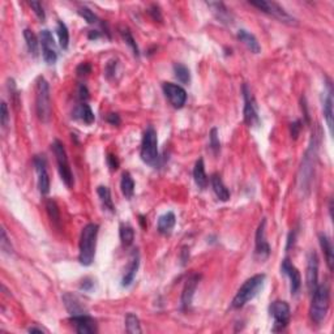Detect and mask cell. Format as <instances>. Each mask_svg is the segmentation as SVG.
Listing matches in <instances>:
<instances>
[{"label": "cell", "mask_w": 334, "mask_h": 334, "mask_svg": "<svg viewBox=\"0 0 334 334\" xmlns=\"http://www.w3.org/2000/svg\"><path fill=\"white\" fill-rule=\"evenodd\" d=\"M317 150H319V136L316 133H312L311 144L307 149L306 154H304L303 161L300 164L299 175H298L299 189L303 193H308L311 189V183H312L313 173H315L316 158H317Z\"/></svg>", "instance_id": "cell-1"}, {"label": "cell", "mask_w": 334, "mask_h": 334, "mask_svg": "<svg viewBox=\"0 0 334 334\" xmlns=\"http://www.w3.org/2000/svg\"><path fill=\"white\" fill-rule=\"evenodd\" d=\"M98 230L99 226L97 223H89L81 231L78 260L84 266H89L93 264L94 256H96Z\"/></svg>", "instance_id": "cell-2"}, {"label": "cell", "mask_w": 334, "mask_h": 334, "mask_svg": "<svg viewBox=\"0 0 334 334\" xmlns=\"http://www.w3.org/2000/svg\"><path fill=\"white\" fill-rule=\"evenodd\" d=\"M330 306V290L326 283L317 285L312 293V303L310 308V316L315 324L320 325L328 315Z\"/></svg>", "instance_id": "cell-3"}, {"label": "cell", "mask_w": 334, "mask_h": 334, "mask_svg": "<svg viewBox=\"0 0 334 334\" xmlns=\"http://www.w3.org/2000/svg\"><path fill=\"white\" fill-rule=\"evenodd\" d=\"M265 274H256L254 277H251L249 279H247L238 290L235 298L232 299V308L238 310V308L244 307L249 300L254 299L259 294V291L263 288L264 283H265Z\"/></svg>", "instance_id": "cell-4"}, {"label": "cell", "mask_w": 334, "mask_h": 334, "mask_svg": "<svg viewBox=\"0 0 334 334\" xmlns=\"http://www.w3.org/2000/svg\"><path fill=\"white\" fill-rule=\"evenodd\" d=\"M35 110L39 120L47 121L51 118V98H50L49 82L44 77L37 80V96H35Z\"/></svg>", "instance_id": "cell-5"}, {"label": "cell", "mask_w": 334, "mask_h": 334, "mask_svg": "<svg viewBox=\"0 0 334 334\" xmlns=\"http://www.w3.org/2000/svg\"><path fill=\"white\" fill-rule=\"evenodd\" d=\"M140 155L146 164H150V166L157 164L158 158H159L158 155V136L157 131L152 126H149L144 132Z\"/></svg>", "instance_id": "cell-6"}, {"label": "cell", "mask_w": 334, "mask_h": 334, "mask_svg": "<svg viewBox=\"0 0 334 334\" xmlns=\"http://www.w3.org/2000/svg\"><path fill=\"white\" fill-rule=\"evenodd\" d=\"M53 152L55 154L56 163H58V170H59L60 178L64 182V184L68 188L73 186V174H72L71 167H69L68 157H67V152L65 148L59 140H55L53 144Z\"/></svg>", "instance_id": "cell-7"}, {"label": "cell", "mask_w": 334, "mask_h": 334, "mask_svg": "<svg viewBox=\"0 0 334 334\" xmlns=\"http://www.w3.org/2000/svg\"><path fill=\"white\" fill-rule=\"evenodd\" d=\"M251 6L256 7L257 10L263 11L264 13H268V15L273 16L274 19L279 20L281 22H285L288 25H297V19L294 16H291L290 13H287L285 11L283 7L279 6L278 3H274V2H265V0H257V2H249Z\"/></svg>", "instance_id": "cell-8"}, {"label": "cell", "mask_w": 334, "mask_h": 334, "mask_svg": "<svg viewBox=\"0 0 334 334\" xmlns=\"http://www.w3.org/2000/svg\"><path fill=\"white\" fill-rule=\"evenodd\" d=\"M270 315L274 319V324H273V331H281L286 328L290 322L291 317V310L286 302L283 300H275L270 304Z\"/></svg>", "instance_id": "cell-9"}, {"label": "cell", "mask_w": 334, "mask_h": 334, "mask_svg": "<svg viewBox=\"0 0 334 334\" xmlns=\"http://www.w3.org/2000/svg\"><path fill=\"white\" fill-rule=\"evenodd\" d=\"M243 97H244V121L249 127L259 126L260 119H259V112H257L256 101L251 93V89L247 84L243 85Z\"/></svg>", "instance_id": "cell-10"}, {"label": "cell", "mask_w": 334, "mask_h": 334, "mask_svg": "<svg viewBox=\"0 0 334 334\" xmlns=\"http://www.w3.org/2000/svg\"><path fill=\"white\" fill-rule=\"evenodd\" d=\"M39 40L42 45V55L47 64H55L56 59H58V53H56L55 40H54L51 31L45 29L39 33Z\"/></svg>", "instance_id": "cell-11"}, {"label": "cell", "mask_w": 334, "mask_h": 334, "mask_svg": "<svg viewBox=\"0 0 334 334\" xmlns=\"http://www.w3.org/2000/svg\"><path fill=\"white\" fill-rule=\"evenodd\" d=\"M162 89H163V93L166 98L169 99V102L175 108H182L183 106L186 105L187 92L180 85L173 82H164Z\"/></svg>", "instance_id": "cell-12"}, {"label": "cell", "mask_w": 334, "mask_h": 334, "mask_svg": "<svg viewBox=\"0 0 334 334\" xmlns=\"http://www.w3.org/2000/svg\"><path fill=\"white\" fill-rule=\"evenodd\" d=\"M307 287L311 294L319 285V257L315 251H311L307 259Z\"/></svg>", "instance_id": "cell-13"}, {"label": "cell", "mask_w": 334, "mask_h": 334, "mask_svg": "<svg viewBox=\"0 0 334 334\" xmlns=\"http://www.w3.org/2000/svg\"><path fill=\"white\" fill-rule=\"evenodd\" d=\"M34 166L38 175V188L42 195H47L50 192V177L47 173V163L44 155H35Z\"/></svg>", "instance_id": "cell-14"}, {"label": "cell", "mask_w": 334, "mask_h": 334, "mask_svg": "<svg viewBox=\"0 0 334 334\" xmlns=\"http://www.w3.org/2000/svg\"><path fill=\"white\" fill-rule=\"evenodd\" d=\"M266 221L264 218L256 231V256L260 260H265L270 256V245L266 240Z\"/></svg>", "instance_id": "cell-15"}, {"label": "cell", "mask_w": 334, "mask_h": 334, "mask_svg": "<svg viewBox=\"0 0 334 334\" xmlns=\"http://www.w3.org/2000/svg\"><path fill=\"white\" fill-rule=\"evenodd\" d=\"M281 270L283 274H286L290 278V288L291 294L297 295L299 293L300 287H302V277H300L299 270L295 268L288 259H285L282 261Z\"/></svg>", "instance_id": "cell-16"}, {"label": "cell", "mask_w": 334, "mask_h": 334, "mask_svg": "<svg viewBox=\"0 0 334 334\" xmlns=\"http://www.w3.org/2000/svg\"><path fill=\"white\" fill-rule=\"evenodd\" d=\"M71 322L74 325V329L78 334H92L97 333V321L90 317L88 313L85 315L72 316Z\"/></svg>", "instance_id": "cell-17"}, {"label": "cell", "mask_w": 334, "mask_h": 334, "mask_svg": "<svg viewBox=\"0 0 334 334\" xmlns=\"http://www.w3.org/2000/svg\"><path fill=\"white\" fill-rule=\"evenodd\" d=\"M198 282H200V275L198 274H192L188 279H187L184 288H183V294H182V307L183 308H188L192 303V299H193V295H195V291L198 286Z\"/></svg>", "instance_id": "cell-18"}, {"label": "cell", "mask_w": 334, "mask_h": 334, "mask_svg": "<svg viewBox=\"0 0 334 334\" xmlns=\"http://www.w3.org/2000/svg\"><path fill=\"white\" fill-rule=\"evenodd\" d=\"M206 6L211 8L213 15L217 20H220L222 24L230 25L234 21V16L230 12V10L221 2H206Z\"/></svg>", "instance_id": "cell-19"}, {"label": "cell", "mask_w": 334, "mask_h": 334, "mask_svg": "<svg viewBox=\"0 0 334 334\" xmlns=\"http://www.w3.org/2000/svg\"><path fill=\"white\" fill-rule=\"evenodd\" d=\"M324 115L331 133L333 132V88L330 81L326 82V89L324 92Z\"/></svg>", "instance_id": "cell-20"}, {"label": "cell", "mask_w": 334, "mask_h": 334, "mask_svg": "<svg viewBox=\"0 0 334 334\" xmlns=\"http://www.w3.org/2000/svg\"><path fill=\"white\" fill-rule=\"evenodd\" d=\"M63 302H64L65 308L71 313V316L85 315L87 313V310H85L84 304L80 302V299L76 295L71 294V293H65L63 295Z\"/></svg>", "instance_id": "cell-21"}, {"label": "cell", "mask_w": 334, "mask_h": 334, "mask_svg": "<svg viewBox=\"0 0 334 334\" xmlns=\"http://www.w3.org/2000/svg\"><path fill=\"white\" fill-rule=\"evenodd\" d=\"M139 266L140 257L139 254L135 252L132 256V260H131V264L128 265L127 270H126V273H124L123 275V279H121V286H123V287H128V286L132 285L133 279H135V277H136L137 274V270H139Z\"/></svg>", "instance_id": "cell-22"}, {"label": "cell", "mask_w": 334, "mask_h": 334, "mask_svg": "<svg viewBox=\"0 0 334 334\" xmlns=\"http://www.w3.org/2000/svg\"><path fill=\"white\" fill-rule=\"evenodd\" d=\"M238 39L240 40L241 44L244 45L248 50H249L251 53L259 54L261 51V46L260 44L257 42L256 37H255L254 34L248 33V31L244 30V29H240V30L238 31Z\"/></svg>", "instance_id": "cell-23"}, {"label": "cell", "mask_w": 334, "mask_h": 334, "mask_svg": "<svg viewBox=\"0 0 334 334\" xmlns=\"http://www.w3.org/2000/svg\"><path fill=\"white\" fill-rule=\"evenodd\" d=\"M175 223H177L175 214L173 212H167L163 216L159 217V220H158V231L161 234H164V235H169L173 231Z\"/></svg>", "instance_id": "cell-24"}, {"label": "cell", "mask_w": 334, "mask_h": 334, "mask_svg": "<svg viewBox=\"0 0 334 334\" xmlns=\"http://www.w3.org/2000/svg\"><path fill=\"white\" fill-rule=\"evenodd\" d=\"M320 245H321V249L325 255V259H326V264H328L329 270H333V263H334V251H333V244H331V240L329 239L328 235L325 234H320L319 235Z\"/></svg>", "instance_id": "cell-25"}, {"label": "cell", "mask_w": 334, "mask_h": 334, "mask_svg": "<svg viewBox=\"0 0 334 334\" xmlns=\"http://www.w3.org/2000/svg\"><path fill=\"white\" fill-rule=\"evenodd\" d=\"M211 183H212V187H213L214 193H216V196L218 197V200H221V201H227L230 198V192L229 189L226 188V186L223 184L222 179H221V177L218 174H214L211 179Z\"/></svg>", "instance_id": "cell-26"}, {"label": "cell", "mask_w": 334, "mask_h": 334, "mask_svg": "<svg viewBox=\"0 0 334 334\" xmlns=\"http://www.w3.org/2000/svg\"><path fill=\"white\" fill-rule=\"evenodd\" d=\"M73 118L74 119H80L85 124H92L94 121V114L92 111L90 106L87 102H82L81 105H78L77 107L74 108L73 111Z\"/></svg>", "instance_id": "cell-27"}, {"label": "cell", "mask_w": 334, "mask_h": 334, "mask_svg": "<svg viewBox=\"0 0 334 334\" xmlns=\"http://www.w3.org/2000/svg\"><path fill=\"white\" fill-rule=\"evenodd\" d=\"M193 178H195V182L197 184V187L200 189H205L207 187V177L206 173H205V164L204 159L200 158L195 164V169H193Z\"/></svg>", "instance_id": "cell-28"}, {"label": "cell", "mask_w": 334, "mask_h": 334, "mask_svg": "<svg viewBox=\"0 0 334 334\" xmlns=\"http://www.w3.org/2000/svg\"><path fill=\"white\" fill-rule=\"evenodd\" d=\"M120 188L121 193L124 195L126 198H132L133 193H135V182H133L132 177L130 173H124L121 177L120 182Z\"/></svg>", "instance_id": "cell-29"}, {"label": "cell", "mask_w": 334, "mask_h": 334, "mask_svg": "<svg viewBox=\"0 0 334 334\" xmlns=\"http://www.w3.org/2000/svg\"><path fill=\"white\" fill-rule=\"evenodd\" d=\"M24 37L25 40H26V46H28L29 53L34 56V58H37L38 53H39V44H38V39L37 37H35V34L31 30H29V29H25Z\"/></svg>", "instance_id": "cell-30"}, {"label": "cell", "mask_w": 334, "mask_h": 334, "mask_svg": "<svg viewBox=\"0 0 334 334\" xmlns=\"http://www.w3.org/2000/svg\"><path fill=\"white\" fill-rule=\"evenodd\" d=\"M97 193H98L99 198H101V201H102L105 209H107V211H110L111 213H114V212H115L114 202H112L110 189H108L107 187H105V186H101V187H98V188H97Z\"/></svg>", "instance_id": "cell-31"}, {"label": "cell", "mask_w": 334, "mask_h": 334, "mask_svg": "<svg viewBox=\"0 0 334 334\" xmlns=\"http://www.w3.org/2000/svg\"><path fill=\"white\" fill-rule=\"evenodd\" d=\"M56 33H58V37H59V45L63 50L68 49L69 45V33L68 29H67V25L63 21H58L56 25Z\"/></svg>", "instance_id": "cell-32"}, {"label": "cell", "mask_w": 334, "mask_h": 334, "mask_svg": "<svg viewBox=\"0 0 334 334\" xmlns=\"http://www.w3.org/2000/svg\"><path fill=\"white\" fill-rule=\"evenodd\" d=\"M119 234H120L121 243H123V245H126V247H130L133 243V240H135V230H133V227L130 226V225H124V223L120 225V231H119Z\"/></svg>", "instance_id": "cell-33"}, {"label": "cell", "mask_w": 334, "mask_h": 334, "mask_svg": "<svg viewBox=\"0 0 334 334\" xmlns=\"http://www.w3.org/2000/svg\"><path fill=\"white\" fill-rule=\"evenodd\" d=\"M126 329L127 333L135 334V333H141V326H140V320L135 313H128L126 316Z\"/></svg>", "instance_id": "cell-34"}, {"label": "cell", "mask_w": 334, "mask_h": 334, "mask_svg": "<svg viewBox=\"0 0 334 334\" xmlns=\"http://www.w3.org/2000/svg\"><path fill=\"white\" fill-rule=\"evenodd\" d=\"M174 73H175V77L182 84H189V81H191L189 69L184 64H180V63L174 64Z\"/></svg>", "instance_id": "cell-35"}, {"label": "cell", "mask_w": 334, "mask_h": 334, "mask_svg": "<svg viewBox=\"0 0 334 334\" xmlns=\"http://www.w3.org/2000/svg\"><path fill=\"white\" fill-rule=\"evenodd\" d=\"M46 209H47V213H49V217H50V220H51V222H53L56 227H59L60 226V213H59V207H58L56 202L54 201V200H49L46 204Z\"/></svg>", "instance_id": "cell-36"}, {"label": "cell", "mask_w": 334, "mask_h": 334, "mask_svg": "<svg viewBox=\"0 0 334 334\" xmlns=\"http://www.w3.org/2000/svg\"><path fill=\"white\" fill-rule=\"evenodd\" d=\"M120 34L121 37H123V39L126 40V44L128 45V46L131 47V49L133 50V53H135V55H139V47H137L136 45V40H135V38H133L132 33L130 31V29L127 28H121L120 29Z\"/></svg>", "instance_id": "cell-37"}, {"label": "cell", "mask_w": 334, "mask_h": 334, "mask_svg": "<svg viewBox=\"0 0 334 334\" xmlns=\"http://www.w3.org/2000/svg\"><path fill=\"white\" fill-rule=\"evenodd\" d=\"M209 144H211V149L213 150L214 154H218L221 150V143H220V137H218V130L213 128L209 133Z\"/></svg>", "instance_id": "cell-38"}, {"label": "cell", "mask_w": 334, "mask_h": 334, "mask_svg": "<svg viewBox=\"0 0 334 334\" xmlns=\"http://www.w3.org/2000/svg\"><path fill=\"white\" fill-rule=\"evenodd\" d=\"M77 12L78 15H80L85 21L89 22V24H97V22H98V17L94 15L93 11H90L89 8H87V7H81V8H78Z\"/></svg>", "instance_id": "cell-39"}, {"label": "cell", "mask_w": 334, "mask_h": 334, "mask_svg": "<svg viewBox=\"0 0 334 334\" xmlns=\"http://www.w3.org/2000/svg\"><path fill=\"white\" fill-rule=\"evenodd\" d=\"M0 247H2V251L6 252V254L11 255L12 254V245H11V241L8 240L6 234V230L2 229V238H0Z\"/></svg>", "instance_id": "cell-40"}, {"label": "cell", "mask_w": 334, "mask_h": 334, "mask_svg": "<svg viewBox=\"0 0 334 334\" xmlns=\"http://www.w3.org/2000/svg\"><path fill=\"white\" fill-rule=\"evenodd\" d=\"M29 6L31 7V10L34 11V13L37 15V17L40 20V21H44V20L46 19V15H45L44 7H42V4H40L39 2H30V3H29Z\"/></svg>", "instance_id": "cell-41"}, {"label": "cell", "mask_w": 334, "mask_h": 334, "mask_svg": "<svg viewBox=\"0 0 334 334\" xmlns=\"http://www.w3.org/2000/svg\"><path fill=\"white\" fill-rule=\"evenodd\" d=\"M0 121L3 128L8 127V121H10V112H8V106L6 102H2V112H0Z\"/></svg>", "instance_id": "cell-42"}, {"label": "cell", "mask_w": 334, "mask_h": 334, "mask_svg": "<svg viewBox=\"0 0 334 334\" xmlns=\"http://www.w3.org/2000/svg\"><path fill=\"white\" fill-rule=\"evenodd\" d=\"M116 67H118V60H110V62L107 63V65H106V69H105V73H106V77L110 80V78H112L115 76V72H116Z\"/></svg>", "instance_id": "cell-43"}, {"label": "cell", "mask_w": 334, "mask_h": 334, "mask_svg": "<svg viewBox=\"0 0 334 334\" xmlns=\"http://www.w3.org/2000/svg\"><path fill=\"white\" fill-rule=\"evenodd\" d=\"M76 72H77L78 76H87V74L92 72V65L89 63H81L77 67V69H76Z\"/></svg>", "instance_id": "cell-44"}, {"label": "cell", "mask_w": 334, "mask_h": 334, "mask_svg": "<svg viewBox=\"0 0 334 334\" xmlns=\"http://www.w3.org/2000/svg\"><path fill=\"white\" fill-rule=\"evenodd\" d=\"M290 130H291V137H293V139H298L300 130H302V121L297 120L294 121V123H291Z\"/></svg>", "instance_id": "cell-45"}, {"label": "cell", "mask_w": 334, "mask_h": 334, "mask_svg": "<svg viewBox=\"0 0 334 334\" xmlns=\"http://www.w3.org/2000/svg\"><path fill=\"white\" fill-rule=\"evenodd\" d=\"M107 164L110 166V169H111V170H118V169H119V161H118V158H116V155L108 154L107 155Z\"/></svg>", "instance_id": "cell-46"}, {"label": "cell", "mask_w": 334, "mask_h": 334, "mask_svg": "<svg viewBox=\"0 0 334 334\" xmlns=\"http://www.w3.org/2000/svg\"><path fill=\"white\" fill-rule=\"evenodd\" d=\"M78 98H80L81 101H84V102H87L88 98H89V92H88V88L85 87V85H82V84H81L80 87H78Z\"/></svg>", "instance_id": "cell-47"}, {"label": "cell", "mask_w": 334, "mask_h": 334, "mask_svg": "<svg viewBox=\"0 0 334 334\" xmlns=\"http://www.w3.org/2000/svg\"><path fill=\"white\" fill-rule=\"evenodd\" d=\"M106 120L110 124H112V126H119L120 124V118H119L118 114H108L106 116Z\"/></svg>", "instance_id": "cell-48"}, {"label": "cell", "mask_w": 334, "mask_h": 334, "mask_svg": "<svg viewBox=\"0 0 334 334\" xmlns=\"http://www.w3.org/2000/svg\"><path fill=\"white\" fill-rule=\"evenodd\" d=\"M295 238H297V231H291L290 235H288V239H287V245H286V249H290L293 245H294L295 243Z\"/></svg>", "instance_id": "cell-49"}, {"label": "cell", "mask_w": 334, "mask_h": 334, "mask_svg": "<svg viewBox=\"0 0 334 334\" xmlns=\"http://www.w3.org/2000/svg\"><path fill=\"white\" fill-rule=\"evenodd\" d=\"M94 286V283H93V281H92V279H89V278H85L82 281V283H81V286L80 287L81 288H84V290H90V288L93 287Z\"/></svg>", "instance_id": "cell-50"}, {"label": "cell", "mask_w": 334, "mask_h": 334, "mask_svg": "<svg viewBox=\"0 0 334 334\" xmlns=\"http://www.w3.org/2000/svg\"><path fill=\"white\" fill-rule=\"evenodd\" d=\"M188 259H189V248L184 247L182 251V264L183 265L188 261Z\"/></svg>", "instance_id": "cell-51"}, {"label": "cell", "mask_w": 334, "mask_h": 334, "mask_svg": "<svg viewBox=\"0 0 334 334\" xmlns=\"http://www.w3.org/2000/svg\"><path fill=\"white\" fill-rule=\"evenodd\" d=\"M101 37V34L98 33V30H92L89 33V38L90 39H97V38Z\"/></svg>", "instance_id": "cell-52"}, {"label": "cell", "mask_w": 334, "mask_h": 334, "mask_svg": "<svg viewBox=\"0 0 334 334\" xmlns=\"http://www.w3.org/2000/svg\"><path fill=\"white\" fill-rule=\"evenodd\" d=\"M28 331L29 333H44L45 330L40 328H29Z\"/></svg>", "instance_id": "cell-53"}]
</instances>
